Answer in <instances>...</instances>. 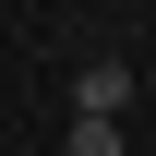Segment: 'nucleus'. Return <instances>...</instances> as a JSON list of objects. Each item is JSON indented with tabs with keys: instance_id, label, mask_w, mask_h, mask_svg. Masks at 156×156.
<instances>
[{
	"instance_id": "f257e3e1",
	"label": "nucleus",
	"mask_w": 156,
	"mask_h": 156,
	"mask_svg": "<svg viewBox=\"0 0 156 156\" xmlns=\"http://www.w3.org/2000/svg\"><path fill=\"white\" fill-rule=\"evenodd\" d=\"M132 108V60H84L72 72V120H120Z\"/></svg>"
},
{
	"instance_id": "f03ea898",
	"label": "nucleus",
	"mask_w": 156,
	"mask_h": 156,
	"mask_svg": "<svg viewBox=\"0 0 156 156\" xmlns=\"http://www.w3.org/2000/svg\"><path fill=\"white\" fill-rule=\"evenodd\" d=\"M60 156H132V144H120V120H72V132H60Z\"/></svg>"
}]
</instances>
